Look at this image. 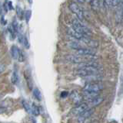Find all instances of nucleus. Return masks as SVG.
Returning <instances> with one entry per match:
<instances>
[{"label": "nucleus", "instance_id": "nucleus-1", "mask_svg": "<svg viewBox=\"0 0 123 123\" xmlns=\"http://www.w3.org/2000/svg\"><path fill=\"white\" fill-rule=\"evenodd\" d=\"M72 24V28L74 29H75L77 32H79L81 34H82L83 36L91 37L92 31L90 30V29H88L87 26H86L84 24H82L79 20H78V19H77V20L76 19L73 20Z\"/></svg>", "mask_w": 123, "mask_h": 123}, {"label": "nucleus", "instance_id": "nucleus-2", "mask_svg": "<svg viewBox=\"0 0 123 123\" xmlns=\"http://www.w3.org/2000/svg\"><path fill=\"white\" fill-rule=\"evenodd\" d=\"M104 86L103 84L98 82H88L83 87V91H88V92H100L103 90Z\"/></svg>", "mask_w": 123, "mask_h": 123}, {"label": "nucleus", "instance_id": "nucleus-3", "mask_svg": "<svg viewBox=\"0 0 123 123\" xmlns=\"http://www.w3.org/2000/svg\"><path fill=\"white\" fill-rule=\"evenodd\" d=\"M68 8L71 10L72 13H73L75 15L78 20H79L80 21H82L84 20L83 11L78 4H76L75 2H71L68 6Z\"/></svg>", "mask_w": 123, "mask_h": 123}, {"label": "nucleus", "instance_id": "nucleus-4", "mask_svg": "<svg viewBox=\"0 0 123 123\" xmlns=\"http://www.w3.org/2000/svg\"><path fill=\"white\" fill-rule=\"evenodd\" d=\"M69 98H70L71 101L76 105L82 103V101L84 99L83 95L81 94L79 92H78L77 91H72L70 93V94H69Z\"/></svg>", "mask_w": 123, "mask_h": 123}, {"label": "nucleus", "instance_id": "nucleus-5", "mask_svg": "<svg viewBox=\"0 0 123 123\" xmlns=\"http://www.w3.org/2000/svg\"><path fill=\"white\" fill-rule=\"evenodd\" d=\"M75 53L77 55L82 56V57H95V52L92 49L90 48H84L82 47L79 50L75 51Z\"/></svg>", "mask_w": 123, "mask_h": 123}, {"label": "nucleus", "instance_id": "nucleus-6", "mask_svg": "<svg viewBox=\"0 0 123 123\" xmlns=\"http://www.w3.org/2000/svg\"><path fill=\"white\" fill-rule=\"evenodd\" d=\"M88 108H89V106H88L87 103H81L76 107L73 108L72 109V113L74 115H79L80 114L84 112L86 110H87Z\"/></svg>", "mask_w": 123, "mask_h": 123}, {"label": "nucleus", "instance_id": "nucleus-7", "mask_svg": "<svg viewBox=\"0 0 123 123\" xmlns=\"http://www.w3.org/2000/svg\"><path fill=\"white\" fill-rule=\"evenodd\" d=\"M65 60L68 62L70 63H72V64H81V63H83L85 62V60L82 57V56H79V55H72V54H70V55H66L65 57Z\"/></svg>", "mask_w": 123, "mask_h": 123}, {"label": "nucleus", "instance_id": "nucleus-8", "mask_svg": "<svg viewBox=\"0 0 123 123\" xmlns=\"http://www.w3.org/2000/svg\"><path fill=\"white\" fill-rule=\"evenodd\" d=\"M93 112H94V109H92V108H88L87 110H86L84 112H82V114H80L79 115V118H78L79 122L83 123L88 117H90L91 115L93 114Z\"/></svg>", "mask_w": 123, "mask_h": 123}, {"label": "nucleus", "instance_id": "nucleus-9", "mask_svg": "<svg viewBox=\"0 0 123 123\" xmlns=\"http://www.w3.org/2000/svg\"><path fill=\"white\" fill-rule=\"evenodd\" d=\"M81 41H82L83 43H85L87 46H88V47L92 48H96L98 46V42L92 40L89 36H84L82 39L81 40Z\"/></svg>", "mask_w": 123, "mask_h": 123}, {"label": "nucleus", "instance_id": "nucleus-10", "mask_svg": "<svg viewBox=\"0 0 123 123\" xmlns=\"http://www.w3.org/2000/svg\"><path fill=\"white\" fill-rule=\"evenodd\" d=\"M67 33H68V36H70L74 38V39L78 40H81L84 36H83L82 34H81L80 33L77 32L76 30L74 29L73 28H69V29H68Z\"/></svg>", "mask_w": 123, "mask_h": 123}, {"label": "nucleus", "instance_id": "nucleus-11", "mask_svg": "<svg viewBox=\"0 0 123 123\" xmlns=\"http://www.w3.org/2000/svg\"><path fill=\"white\" fill-rule=\"evenodd\" d=\"M103 100H104V98L102 97H101L100 95H98L96 98H93L92 100H91V101H88V106H89V108H91V107H95V106H98V105H99L100 104H101L103 101Z\"/></svg>", "mask_w": 123, "mask_h": 123}, {"label": "nucleus", "instance_id": "nucleus-12", "mask_svg": "<svg viewBox=\"0 0 123 123\" xmlns=\"http://www.w3.org/2000/svg\"><path fill=\"white\" fill-rule=\"evenodd\" d=\"M25 78L27 85H28V87L29 88V90H32V86H33L32 79V76H31V74L29 71H25Z\"/></svg>", "mask_w": 123, "mask_h": 123}, {"label": "nucleus", "instance_id": "nucleus-13", "mask_svg": "<svg viewBox=\"0 0 123 123\" xmlns=\"http://www.w3.org/2000/svg\"><path fill=\"white\" fill-rule=\"evenodd\" d=\"M19 50L20 49H18V47H17L15 45L12 46V47H11V51H10L11 55L14 60H18V57L19 54Z\"/></svg>", "mask_w": 123, "mask_h": 123}, {"label": "nucleus", "instance_id": "nucleus-14", "mask_svg": "<svg viewBox=\"0 0 123 123\" xmlns=\"http://www.w3.org/2000/svg\"><path fill=\"white\" fill-rule=\"evenodd\" d=\"M67 45H68V47L69 48L75 50V51H77V50H79V49L82 47V46L77 41H69L68 43H67Z\"/></svg>", "mask_w": 123, "mask_h": 123}, {"label": "nucleus", "instance_id": "nucleus-15", "mask_svg": "<svg viewBox=\"0 0 123 123\" xmlns=\"http://www.w3.org/2000/svg\"><path fill=\"white\" fill-rule=\"evenodd\" d=\"M8 31H9V34H10V38L12 40H13L15 39V37H16V34L17 33L15 32V30L14 29V28L12 27V25H9L8 26Z\"/></svg>", "mask_w": 123, "mask_h": 123}, {"label": "nucleus", "instance_id": "nucleus-16", "mask_svg": "<svg viewBox=\"0 0 123 123\" xmlns=\"http://www.w3.org/2000/svg\"><path fill=\"white\" fill-rule=\"evenodd\" d=\"M31 113H32L33 115H35V116H38V115L40 114L38 107L36 106L34 103L31 105Z\"/></svg>", "mask_w": 123, "mask_h": 123}, {"label": "nucleus", "instance_id": "nucleus-17", "mask_svg": "<svg viewBox=\"0 0 123 123\" xmlns=\"http://www.w3.org/2000/svg\"><path fill=\"white\" fill-rule=\"evenodd\" d=\"M18 74L16 71H14L12 73V78H11V81L13 84H17L18 82Z\"/></svg>", "mask_w": 123, "mask_h": 123}, {"label": "nucleus", "instance_id": "nucleus-18", "mask_svg": "<svg viewBox=\"0 0 123 123\" xmlns=\"http://www.w3.org/2000/svg\"><path fill=\"white\" fill-rule=\"evenodd\" d=\"M32 94L34 95V97L36 98L38 101H41L42 100V94L38 88H34L33 91H32Z\"/></svg>", "mask_w": 123, "mask_h": 123}, {"label": "nucleus", "instance_id": "nucleus-19", "mask_svg": "<svg viewBox=\"0 0 123 123\" xmlns=\"http://www.w3.org/2000/svg\"><path fill=\"white\" fill-rule=\"evenodd\" d=\"M15 11H16V14H17V16L22 20L23 18V10L22 9V7H20L18 5H17L15 6Z\"/></svg>", "mask_w": 123, "mask_h": 123}, {"label": "nucleus", "instance_id": "nucleus-20", "mask_svg": "<svg viewBox=\"0 0 123 123\" xmlns=\"http://www.w3.org/2000/svg\"><path fill=\"white\" fill-rule=\"evenodd\" d=\"M25 60V55H24V53L22 51V50H19V54H18V61L20 63H22L24 62Z\"/></svg>", "mask_w": 123, "mask_h": 123}, {"label": "nucleus", "instance_id": "nucleus-21", "mask_svg": "<svg viewBox=\"0 0 123 123\" xmlns=\"http://www.w3.org/2000/svg\"><path fill=\"white\" fill-rule=\"evenodd\" d=\"M22 105L24 107L25 110L27 111L28 113H31V105H29V104L25 100H23L22 101Z\"/></svg>", "mask_w": 123, "mask_h": 123}, {"label": "nucleus", "instance_id": "nucleus-22", "mask_svg": "<svg viewBox=\"0 0 123 123\" xmlns=\"http://www.w3.org/2000/svg\"><path fill=\"white\" fill-rule=\"evenodd\" d=\"M31 16H32V11H31L30 9L26 10V12L25 13V19L26 23H29V22L31 19Z\"/></svg>", "mask_w": 123, "mask_h": 123}, {"label": "nucleus", "instance_id": "nucleus-23", "mask_svg": "<svg viewBox=\"0 0 123 123\" xmlns=\"http://www.w3.org/2000/svg\"><path fill=\"white\" fill-rule=\"evenodd\" d=\"M12 27L14 28V29L15 30V32L17 33H18V21L16 20V18H14L13 20H12Z\"/></svg>", "mask_w": 123, "mask_h": 123}, {"label": "nucleus", "instance_id": "nucleus-24", "mask_svg": "<svg viewBox=\"0 0 123 123\" xmlns=\"http://www.w3.org/2000/svg\"><path fill=\"white\" fill-rule=\"evenodd\" d=\"M22 44L25 46V47L27 48V49H29V47H30V44H29V42L28 40V39H27V37H24V40H23V43Z\"/></svg>", "mask_w": 123, "mask_h": 123}, {"label": "nucleus", "instance_id": "nucleus-25", "mask_svg": "<svg viewBox=\"0 0 123 123\" xmlns=\"http://www.w3.org/2000/svg\"><path fill=\"white\" fill-rule=\"evenodd\" d=\"M121 0H111V3L113 6H117L120 3Z\"/></svg>", "mask_w": 123, "mask_h": 123}, {"label": "nucleus", "instance_id": "nucleus-26", "mask_svg": "<svg viewBox=\"0 0 123 123\" xmlns=\"http://www.w3.org/2000/svg\"><path fill=\"white\" fill-rule=\"evenodd\" d=\"M6 70V66L2 64H0V74H2Z\"/></svg>", "mask_w": 123, "mask_h": 123}, {"label": "nucleus", "instance_id": "nucleus-27", "mask_svg": "<svg viewBox=\"0 0 123 123\" xmlns=\"http://www.w3.org/2000/svg\"><path fill=\"white\" fill-rule=\"evenodd\" d=\"M68 95V91H62L61 93V97L63 98H66Z\"/></svg>", "mask_w": 123, "mask_h": 123}, {"label": "nucleus", "instance_id": "nucleus-28", "mask_svg": "<svg viewBox=\"0 0 123 123\" xmlns=\"http://www.w3.org/2000/svg\"><path fill=\"white\" fill-rule=\"evenodd\" d=\"M8 7H9V10L13 9V6H12V4L11 1H8Z\"/></svg>", "mask_w": 123, "mask_h": 123}, {"label": "nucleus", "instance_id": "nucleus-29", "mask_svg": "<svg viewBox=\"0 0 123 123\" xmlns=\"http://www.w3.org/2000/svg\"><path fill=\"white\" fill-rule=\"evenodd\" d=\"M99 3V6H102L105 4V0H98Z\"/></svg>", "mask_w": 123, "mask_h": 123}, {"label": "nucleus", "instance_id": "nucleus-30", "mask_svg": "<svg viewBox=\"0 0 123 123\" xmlns=\"http://www.w3.org/2000/svg\"><path fill=\"white\" fill-rule=\"evenodd\" d=\"M6 111V108H4V107H0V115L4 113L5 111Z\"/></svg>", "mask_w": 123, "mask_h": 123}, {"label": "nucleus", "instance_id": "nucleus-31", "mask_svg": "<svg viewBox=\"0 0 123 123\" xmlns=\"http://www.w3.org/2000/svg\"><path fill=\"white\" fill-rule=\"evenodd\" d=\"M2 9H3V6H2V5L0 4V15L2 16Z\"/></svg>", "mask_w": 123, "mask_h": 123}, {"label": "nucleus", "instance_id": "nucleus-32", "mask_svg": "<svg viewBox=\"0 0 123 123\" xmlns=\"http://www.w3.org/2000/svg\"><path fill=\"white\" fill-rule=\"evenodd\" d=\"M122 13L123 15V0H122Z\"/></svg>", "mask_w": 123, "mask_h": 123}, {"label": "nucleus", "instance_id": "nucleus-33", "mask_svg": "<svg viewBox=\"0 0 123 123\" xmlns=\"http://www.w3.org/2000/svg\"><path fill=\"white\" fill-rule=\"evenodd\" d=\"M77 1H78L79 2H80V3H84L85 2H86L85 0H77Z\"/></svg>", "mask_w": 123, "mask_h": 123}, {"label": "nucleus", "instance_id": "nucleus-34", "mask_svg": "<svg viewBox=\"0 0 123 123\" xmlns=\"http://www.w3.org/2000/svg\"><path fill=\"white\" fill-rule=\"evenodd\" d=\"M85 1H86V2H87L88 3H91V2H92V0H85Z\"/></svg>", "mask_w": 123, "mask_h": 123}, {"label": "nucleus", "instance_id": "nucleus-35", "mask_svg": "<svg viewBox=\"0 0 123 123\" xmlns=\"http://www.w3.org/2000/svg\"><path fill=\"white\" fill-rule=\"evenodd\" d=\"M32 1H33V0H28V2L29 3V4H32Z\"/></svg>", "mask_w": 123, "mask_h": 123}]
</instances>
